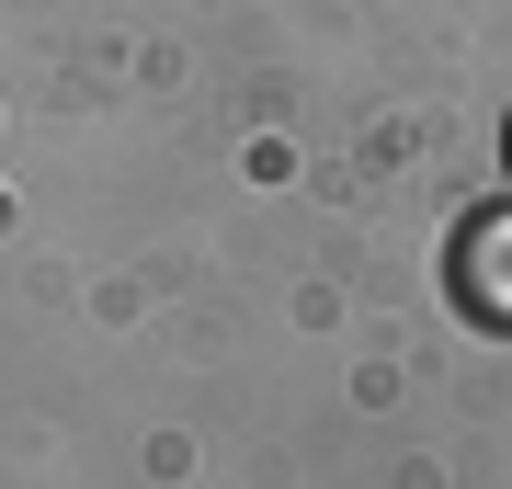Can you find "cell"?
I'll return each mask as SVG.
<instances>
[{
    "instance_id": "cell-1",
    "label": "cell",
    "mask_w": 512,
    "mask_h": 489,
    "mask_svg": "<svg viewBox=\"0 0 512 489\" xmlns=\"http://www.w3.org/2000/svg\"><path fill=\"white\" fill-rule=\"evenodd\" d=\"M456 296H467V319L512 330V217H501V205L467 217V239H456Z\"/></svg>"
},
{
    "instance_id": "cell-2",
    "label": "cell",
    "mask_w": 512,
    "mask_h": 489,
    "mask_svg": "<svg viewBox=\"0 0 512 489\" xmlns=\"http://www.w3.org/2000/svg\"><path fill=\"white\" fill-rule=\"evenodd\" d=\"M501 160H512V126H501Z\"/></svg>"
}]
</instances>
